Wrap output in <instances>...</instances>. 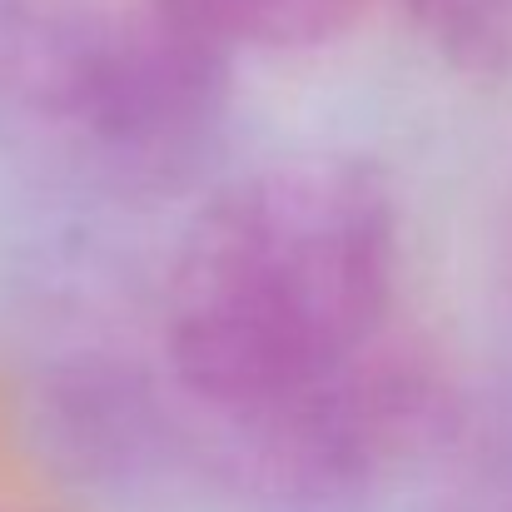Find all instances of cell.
Segmentation results:
<instances>
[{
	"label": "cell",
	"mask_w": 512,
	"mask_h": 512,
	"mask_svg": "<svg viewBox=\"0 0 512 512\" xmlns=\"http://www.w3.org/2000/svg\"><path fill=\"white\" fill-rule=\"evenodd\" d=\"M35 433L50 463L80 483H130L170 448V413L155 378L95 353L55 363L40 378Z\"/></svg>",
	"instance_id": "obj_4"
},
{
	"label": "cell",
	"mask_w": 512,
	"mask_h": 512,
	"mask_svg": "<svg viewBox=\"0 0 512 512\" xmlns=\"http://www.w3.org/2000/svg\"><path fill=\"white\" fill-rule=\"evenodd\" d=\"M458 388L423 339L388 334L339 368L224 418H194L219 473L274 508L334 512L403 463H428L458 413Z\"/></svg>",
	"instance_id": "obj_3"
},
{
	"label": "cell",
	"mask_w": 512,
	"mask_h": 512,
	"mask_svg": "<svg viewBox=\"0 0 512 512\" xmlns=\"http://www.w3.org/2000/svg\"><path fill=\"white\" fill-rule=\"evenodd\" d=\"M229 60L189 0H0V140L110 194H165L209 165Z\"/></svg>",
	"instance_id": "obj_2"
},
{
	"label": "cell",
	"mask_w": 512,
	"mask_h": 512,
	"mask_svg": "<svg viewBox=\"0 0 512 512\" xmlns=\"http://www.w3.org/2000/svg\"><path fill=\"white\" fill-rule=\"evenodd\" d=\"M0 512H10V508H0Z\"/></svg>",
	"instance_id": "obj_9"
},
{
	"label": "cell",
	"mask_w": 512,
	"mask_h": 512,
	"mask_svg": "<svg viewBox=\"0 0 512 512\" xmlns=\"http://www.w3.org/2000/svg\"><path fill=\"white\" fill-rule=\"evenodd\" d=\"M418 40L458 75L512 80V0H403Z\"/></svg>",
	"instance_id": "obj_7"
},
{
	"label": "cell",
	"mask_w": 512,
	"mask_h": 512,
	"mask_svg": "<svg viewBox=\"0 0 512 512\" xmlns=\"http://www.w3.org/2000/svg\"><path fill=\"white\" fill-rule=\"evenodd\" d=\"M503 264H508V284H512V204H508V224H503Z\"/></svg>",
	"instance_id": "obj_8"
},
{
	"label": "cell",
	"mask_w": 512,
	"mask_h": 512,
	"mask_svg": "<svg viewBox=\"0 0 512 512\" xmlns=\"http://www.w3.org/2000/svg\"><path fill=\"white\" fill-rule=\"evenodd\" d=\"M229 50H319L353 30L368 0H189Z\"/></svg>",
	"instance_id": "obj_6"
},
{
	"label": "cell",
	"mask_w": 512,
	"mask_h": 512,
	"mask_svg": "<svg viewBox=\"0 0 512 512\" xmlns=\"http://www.w3.org/2000/svg\"><path fill=\"white\" fill-rule=\"evenodd\" d=\"M428 468L433 512H512V388L463 393Z\"/></svg>",
	"instance_id": "obj_5"
},
{
	"label": "cell",
	"mask_w": 512,
	"mask_h": 512,
	"mask_svg": "<svg viewBox=\"0 0 512 512\" xmlns=\"http://www.w3.org/2000/svg\"><path fill=\"white\" fill-rule=\"evenodd\" d=\"M398 204L358 155H289L219 184L165 279V363L194 418L259 408L393 329Z\"/></svg>",
	"instance_id": "obj_1"
}]
</instances>
